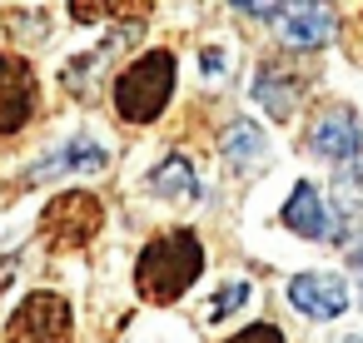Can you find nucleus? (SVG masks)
Wrapping results in <instances>:
<instances>
[{
    "mask_svg": "<svg viewBox=\"0 0 363 343\" xmlns=\"http://www.w3.org/2000/svg\"><path fill=\"white\" fill-rule=\"evenodd\" d=\"M35 95H40V85H35L30 60L0 50V135H16V130L30 125V115H35Z\"/></svg>",
    "mask_w": 363,
    "mask_h": 343,
    "instance_id": "39448f33",
    "label": "nucleus"
},
{
    "mask_svg": "<svg viewBox=\"0 0 363 343\" xmlns=\"http://www.w3.org/2000/svg\"><path fill=\"white\" fill-rule=\"evenodd\" d=\"M284 229H294L298 239H333L338 229H343V219L333 214V204L318 194V184H294V194H289V204H284Z\"/></svg>",
    "mask_w": 363,
    "mask_h": 343,
    "instance_id": "0eeeda50",
    "label": "nucleus"
},
{
    "mask_svg": "<svg viewBox=\"0 0 363 343\" xmlns=\"http://www.w3.org/2000/svg\"><path fill=\"white\" fill-rule=\"evenodd\" d=\"M169 95H174V55L150 50L115 80V115L130 125H150V120H160Z\"/></svg>",
    "mask_w": 363,
    "mask_h": 343,
    "instance_id": "f03ea898",
    "label": "nucleus"
},
{
    "mask_svg": "<svg viewBox=\"0 0 363 343\" xmlns=\"http://www.w3.org/2000/svg\"><path fill=\"white\" fill-rule=\"evenodd\" d=\"M150 189H155L160 199H169V204H194V199H199V174H194L189 154H169V159L155 169Z\"/></svg>",
    "mask_w": 363,
    "mask_h": 343,
    "instance_id": "f8f14e48",
    "label": "nucleus"
},
{
    "mask_svg": "<svg viewBox=\"0 0 363 343\" xmlns=\"http://www.w3.org/2000/svg\"><path fill=\"white\" fill-rule=\"evenodd\" d=\"M219 150H224V164H229L234 174H244V169L264 154V135H259L254 120H234V125L219 135Z\"/></svg>",
    "mask_w": 363,
    "mask_h": 343,
    "instance_id": "4468645a",
    "label": "nucleus"
},
{
    "mask_svg": "<svg viewBox=\"0 0 363 343\" xmlns=\"http://www.w3.org/2000/svg\"><path fill=\"white\" fill-rule=\"evenodd\" d=\"M229 343H284V333H279L274 323H254V328H244V333H234Z\"/></svg>",
    "mask_w": 363,
    "mask_h": 343,
    "instance_id": "f3484780",
    "label": "nucleus"
},
{
    "mask_svg": "<svg viewBox=\"0 0 363 343\" xmlns=\"http://www.w3.org/2000/svg\"><path fill=\"white\" fill-rule=\"evenodd\" d=\"M100 224H105L100 199L85 194V189H70V194H60V199L45 204V214H40V239H45L50 249L70 254V249L90 244V239L100 234Z\"/></svg>",
    "mask_w": 363,
    "mask_h": 343,
    "instance_id": "7ed1b4c3",
    "label": "nucleus"
},
{
    "mask_svg": "<svg viewBox=\"0 0 363 343\" xmlns=\"http://www.w3.org/2000/svg\"><path fill=\"white\" fill-rule=\"evenodd\" d=\"M244 303H249V283H244V279H239V283H224L219 298L209 303V318H229V313L244 308Z\"/></svg>",
    "mask_w": 363,
    "mask_h": 343,
    "instance_id": "dca6fc26",
    "label": "nucleus"
},
{
    "mask_svg": "<svg viewBox=\"0 0 363 343\" xmlns=\"http://www.w3.org/2000/svg\"><path fill=\"white\" fill-rule=\"evenodd\" d=\"M358 204H363V169L343 164V169H338V204H333V214H338V219H353Z\"/></svg>",
    "mask_w": 363,
    "mask_h": 343,
    "instance_id": "2eb2a0df",
    "label": "nucleus"
},
{
    "mask_svg": "<svg viewBox=\"0 0 363 343\" xmlns=\"http://www.w3.org/2000/svg\"><path fill=\"white\" fill-rule=\"evenodd\" d=\"M239 6V16H254V21H274L279 16V0H229Z\"/></svg>",
    "mask_w": 363,
    "mask_h": 343,
    "instance_id": "a211bd4d",
    "label": "nucleus"
},
{
    "mask_svg": "<svg viewBox=\"0 0 363 343\" xmlns=\"http://www.w3.org/2000/svg\"><path fill=\"white\" fill-rule=\"evenodd\" d=\"M343 343H363V338H343Z\"/></svg>",
    "mask_w": 363,
    "mask_h": 343,
    "instance_id": "412c9836",
    "label": "nucleus"
},
{
    "mask_svg": "<svg viewBox=\"0 0 363 343\" xmlns=\"http://www.w3.org/2000/svg\"><path fill=\"white\" fill-rule=\"evenodd\" d=\"M204 70H209V75H219V70H224V60H219V50H204Z\"/></svg>",
    "mask_w": 363,
    "mask_h": 343,
    "instance_id": "aec40b11",
    "label": "nucleus"
},
{
    "mask_svg": "<svg viewBox=\"0 0 363 343\" xmlns=\"http://www.w3.org/2000/svg\"><path fill=\"white\" fill-rule=\"evenodd\" d=\"M348 264H353V274H363V234L353 239V249H348Z\"/></svg>",
    "mask_w": 363,
    "mask_h": 343,
    "instance_id": "6ab92c4d",
    "label": "nucleus"
},
{
    "mask_svg": "<svg viewBox=\"0 0 363 343\" xmlns=\"http://www.w3.org/2000/svg\"><path fill=\"white\" fill-rule=\"evenodd\" d=\"M105 164H110V150L95 145V140H85V135H75L65 150L45 154L30 174H35V179H55V174H100Z\"/></svg>",
    "mask_w": 363,
    "mask_h": 343,
    "instance_id": "9d476101",
    "label": "nucleus"
},
{
    "mask_svg": "<svg viewBox=\"0 0 363 343\" xmlns=\"http://www.w3.org/2000/svg\"><path fill=\"white\" fill-rule=\"evenodd\" d=\"M150 0H70V21L75 26H95V21H130L145 26Z\"/></svg>",
    "mask_w": 363,
    "mask_h": 343,
    "instance_id": "ddd939ff",
    "label": "nucleus"
},
{
    "mask_svg": "<svg viewBox=\"0 0 363 343\" xmlns=\"http://www.w3.org/2000/svg\"><path fill=\"white\" fill-rule=\"evenodd\" d=\"M254 100H259L274 120H289L294 105H298V80H294L284 65H264L259 80H254Z\"/></svg>",
    "mask_w": 363,
    "mask_h": 343,
    "instance_id": "9b49d317",
    "label": "nucleus"
},
{
    "mask_svg": "<svg viewBox=\"0 0 363 343\" xmlns=\"http://www.w3.org/2000/svg\"><path fill=\"white\" fill-rule=\"evenodd\" d=\"M358 279H363V274H358Z\"/></svg>",
    "mask_w": 363,
    "mask_h": 343,
    "instance_id": "4be33fe9",
    "label": "nucleus"
},
{
    "mask_svg": "<svg viewBox=\"0 0 363 343\" xmlns=\"http://www.w3.org/2000/svg\"><path fill=\"white\" fill-rule=\"evenodd\" d=\"M358 145H363V130H358V115L348 105H328L308 130V150L318 159H333V164H353Z\"/></svg>",
    "mask_w": 363,
    "mask_h": 343,
    "instance_id": "423d86ee",
    "label": "nucleus"
},
{
    "mask_svg": "<svg viewBox=\"0 0 363 343\" xmlns=\"http://www.w3.org/2000/svg\"><path fill=\"white\" fill-rule=\"evenodd\" d=\"M204 274V244L194 229H164L145 244L140 264H135V288L150 303H174L179 293H189V283Z\"/></svg>",
    "mask_w": 363,
    "mask_h": 343,
    "instance_id": "f257e3e1",
    "label": "nucleus"
},
{
    "mask_svg": "<svg viewBox=\"0 0 363 343\" xmlns=\"http://www.w3.org/2000/svg\"><path fill=\"white\" fill-rule=\"evenodd\" d=\"M289 303H294L303 318H338V313L348 308V283H343L338 274L308 269V274H294V279H289Z\"/></svg>",
    "mask_w": 363,
    "mask_h": 343,
    "instance_id": "6e6552de",
    "label": "nucleus"
},
{
    "mask_svg": "<svg viewBox=\"0 0 363 343\" xmlns=\"http://www.w3.org/2000/svg\"><path fill=\"white\" fill-rule=\"evenodd\" d=\"M70 303L60 298V293H50V288H40V293H30L16 313H11V323H6V343H70Z\"/></svg>",
    "mask_w": 363,
    "mask_h": 343,
    "instance_id": "20e7f679",
    "label": "nucleus"
},
{
    "mask_svg": "<svg viewBox=\"0 0 363 343\" xmlns=\"http://www.w3.org/2000/svg\"><path fill=\"white\" fill-rule=\"evenodd\" d=\"M338 30V11L328 6V0H289L284 11V40L294 50H318L328 45Z\"/></svg>",
    "mask_w": 363,
    "mask_h": 343,
    "instance_id": "1a4fd4ad",
    "label": "nucleus"
}]
</instances>
